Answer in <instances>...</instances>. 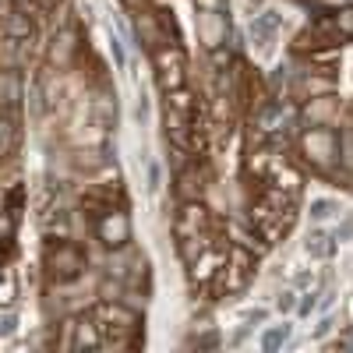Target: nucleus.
<instances>
[{
    "instance_id": "f257e3e1",
    "label": "nucleus",
    "mask_w": 353,
    "mask_h": 353,
    "mask_svg": "<svg viewBox=\"0 0 353 353\" xmlns=\"http://www.w3.org/2000/svg\"><path fill=\"white\" fill-rule=\"evenodd\" d=\"M88 265V254L78 241H50L43 251V269L53 283H74Z\"/></svg>"
},
{
    "instance_id": "f03ea898",
    "label": "nucleus",
    "mask_w": 353,
    "mask_h": 353,
    "mask_svg": "<svg viewBox=\"0 0 353 353\" xmlns=\"http://www.w3.org/2000/svg\"><path fill=\"white\" fill-rule=\"evenodd\" d=\"M301 156L314 166V170H329L339 159V134L329 124H311L301 134Z\"/></svg>"
},
{
    "instance_id": "7ed1b4c3",
    "label": "nucleus",
    "mask_w": 353,
    "mask_h": 353,
    "mask_svg": "<svg viewBox=\"0 0 353 353\" xmlns=\"http://www.w3.org/2000/svg\"><path fill=\"white\" fill-rule=\"evenodd\" d=\"M152 64H156V78L163 85V92L188 85V57L181 43H163L152 50Z\"/></svg>"
},
{
    "instance_id": "20e7f679",
    "label": "nucleus",
    "mask_w": 353,
    "mask_h": 353,
    "mask_svg": "<svg viewBox=\"0 0 353 353\" xmlns=\"http://www.w3.org/2000/svg\"><path fill=\"white\" fill-rule=\"evenodd\" d=\"M251 272H254V254H251L248 248H241V244H233V248H226V258H223V265H219L212 286H216V290H226V293L244 290L248 279H251Z\"/></svg>"
},
{
    "instance_id": "39448f33",
    "label": "nucleus",
    "mask_w": 353,
    "mask_h": 353,
    "mask_svg": "<svg viewBox=\"0 0 353 353\" xmlns=\"http://www.w3.org/2000/svg\"><path fill=\"white\" fill-rule=\"evenodd\" d=\"M332 113H336V99L332 96H311V103H307L311 124H329Z\"/></svg>"
}]
</instances>
